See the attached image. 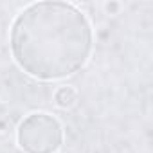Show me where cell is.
<instances>
[{
  "instance_id": "obj_1",
  "label": "cell",
  "mask_w": 153,
  "mask_h": 153,
  "mask_svg": "<svg viewBox=\"0 0 153 153\" xmlns=\"http://www.w3.org/2000/svg\"><path fill=\"white\" fill-rule=\"evenodd\" d=\"M92 25L68 2H34L13 22L11 52L29 76L63 79L81 70L92 52Z\"/></svg>"
},
{
  "instance_id": "obj_2",
  "label": "cell",
  "mask_w": 153,
  "mask_h": 153,
  "mask_svg": "<svg viewBox=\"0 0 153 153\" xmlns=\"http://www.w3.org/2000/svg\"><path fill=\"white\" fill-rule=\"evenodd\" d=\"M16 140L25 153H56L63 142V128L54 115L34 112L18 124Z\"/></svg>"
},
{
  "instance_id": "obj_3",
  "label": "cell",
  "mask_w": 153,
  "mask_h": 153,
  "mask_svg": "<svg viewBox=\"0 0 153 153\" xmlns=\"http://www.w3.org/2000/svg\"><path fill=\"white\" fill-rule=\"evenodd\" d=\"M78 101H79V94L70 85H61L54 92V105L61 110H68V108L76 106Z\"/></svg>"
},
{
  "instance_id": "obj_4",
  "label": "cell",
  "mask_w": 153,
  "mask_h": 153,
  "mask_svg": "<svg viewBox=\"0 0 153 153\" xmlns=\"http://www.w3.org/2000/svg\"><path fill=\"white\" fill-rule=\"evenodd\" d=\"M121 7H123L121 2H115V0H110V2L105 4V11H106L108 15H119Z\"/></svg>"
}]
</instances>
